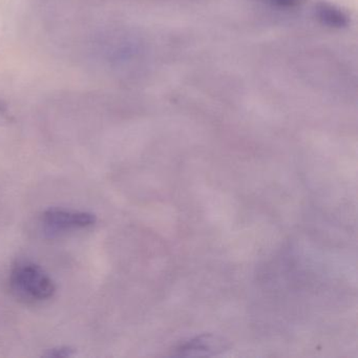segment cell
Returning a JSON list of instances; mask_svg holds the SVG:
<instances>
[{
    "instance_id": "1",
    "label": "cell",
    "mask_w": 358,
    "mask_h": 358,
    "mask_svg": "<svg viewBox=\"0 0 358 358\" xmlns=\"http://www.w3.org/2000/svg\"><path fill=\"white\" fill-rule=\"evenodd\" d=\"M10 282L14 292L22 299L45 301L56 292V285L49 274L34 263L22 262L13 268Z\"/></svg>"
},
{
    "instance_id": "2",
    "label": "cell",
    "mask_w": 358,
    "mask_h": 358,
    "mask_svg": "<svg viewBox=\"0 0 358 358\" xmlns=\"http://www.w3.org/2000/svg\"><path fill=\"white\" fill-rule=\"evenodd\" d=\"M41 222L48 229L60 232L92 227L97 222V217L87 211L49 208L41 215Z\"/></svg>"
},
{
    "instance_id": "3",
    "label": "cell",
    "mask_w": 358,
    "mask_h": 358,
    "mask_svg": "<svg viewBox=\"0 0 358 358\" xmlns=\"http://www.w3.org/2000/svg\"><path fill=\"white\" fill-rule=\"evenodd\" d=\"M227 348V341L222 337L213 334H203L176 345L171 356H213L222 353Z\"/></svg>"
},
{
    "instance_id": "4",
    "label": "cell",
    "mask_w": 358,
    "mask_h": 358,
    "mask_svg": "<svg viewBox=\"0 0 358 358\" xmlns=\"http://www.w3.org/2000/svg\"><path fill=\"white\" fill-rule=\"evenodd\" d=\"M317 20L324 26L333 29H343L349 24V17L345 12L329 3H322L315 9Z\"/></svg>"
},
{
    "instance_id": "5",
    "label": "cell",
    "mask_w": 358,
    "mask_h": 358,
    "mask_svg": "<svg viewBox=\"0 0 358 358\" xmlns=\"http://www.w3.org/2000/svg\"><path fill=\"white\" fill-rule=\"evenodd\" d=\"M76 354L75 349L69 345H60V347L52 348V349L47 350L43 356L49 358H69L72 357Z\"/></svg>"
},
{
    "instance_id": "6",
    "label": "cell",
    "mask_w": 358,
    "mask_h": 358,
    "mask_svg": "<svg viewBox=\"0 0 358 358\" xmlns=\"http://www.w3.org/2000/svg\"><path fill=\"white\" fill-rule=\"evenodd\" d=\"M266 1L282 9H294L306 3V0H266Z\"/></svg>"
},
{
    "instance_id": "7",
    "label": "cell",
    "mask_w": 358,
    "mask_h": 358,
    "mask_svg": "<svg viewBox=\"0 0 358 358\" xmlns=\"http://www.w3.org/2000/svg\"><path fill=\"white\" fill-rule=\"evenodd\" d=\"M14 121V117L10 113L7 104L5 102L0 101V127L11 124Z\"/></svg>"
}]
</instances>
